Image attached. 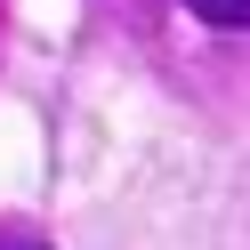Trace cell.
Masks as SVG:
<instances>
[{"instance_id":"cell-1","label":"cell","mask_w":250,"mask_h":250,"mask_svg":"<svg viewBox=\"0 0 250 250\" xmlns=\"http://www.w3.org/2000/svg\"><path fill=\"white\" fill-rule=\"evenodd\" d=\"M178 8L210 33H250V0H178Z\"/></svg>"},{"instance_id":"cell-2","label":"cell","mask_w":250,"mask_h":250,"mask_svg":"<svg viewBox=\"0 0 250 250\" xmlns=\"http://www.w3.org/2000/svg\"><path fill=\"white\" fill-rule=\"evenodd\" d=\"M0 250H49V242H24V234H0Z\"/></svg>"}]
</instances>
